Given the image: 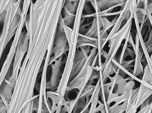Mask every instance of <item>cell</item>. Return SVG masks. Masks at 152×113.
<instances>
[{"label": "cell", "instance_id": "obj_1", "mask_svg": "<svg viewBox=\"0 0 152 113\" xmlns=\"http://www.w3.org/2000/svg\"><path fill=\"white\" fill-rule=\"evenodd\" d=\"M28 34L22 32L14 56L12 75L8 81L14 87L23 58L27 53L28 45Z\"/></svg>", "mask_w": 152, "mask_h": 113}, {"label": "cell", "instance_id": "obj_2", "mask_svg": "<svg viewBox=\"0 0 152 113\" xmlns=\"http://www.w3.org/2000/svg\"><path fill=\"white\" fill-rule=\"evenodd\" d=\"M129 0H126L124 8L122 10L121 12L119 14V17L114 25L104 43L101 47V51L103 49L107 43L110 39L111 36L117 32L119 30L120 27L122 22L126 20V22L129 20L132 13L130 12V6L128 4Z\"/></svg>", "mask_w": 152, "mask_h": 113}, {"label": "cell", "instance_id": "obj_3", "mask_svg": "<svg viewBox=\"0 0 152 113\" xmlns=\"http://www.w3.org/2000/svg\"><path fill=\"white\" fill-rule=\"evenodd\" d=\"M132 5L133 10L134 18V20L135 26L137 29V33L138 35L139 43H140L141 48L142 49L144 53V55L146 59L148 66L151 71L152 72V59H151L149 54L147 52L144 41L143 39V38L141 34L140 25L138 23L135 12V9L137 8L136 3L135 2L132 3Z\"/></svg>", "mask_w": 152, "mask_h": 113}, {"label": "cell", "instance_id": "obj_4", "mask_svg": "<svg viewBox=\"0 0 152 113\" xmlns=\"http://www.w3.org/2000/svg\"><path fill=\"white\" fill-rule=\"evenodd\" d=\"M14 87L5 79L0 87V97L7 106V109L12 98Z\"/></svg>", "mask_w": 152, "mask_h": 113}, {"label": "cell", "instance_id": "obj_5", "mask_svg": "<svg viewBox=\"0 0 152 113\" xmlns=\"http://www.w3.org/2000/svg\"><path fill=\"white\" fill-rule=\"evenodd\" d=\"M125 0H96L98 9L101 11L106 10L117 4L125 2Z\"/></svg>", "mask_w": 152, "mask_h": 113}, {"label": "cell", "instance_id": "obj_6", "mask_svg": "<svg viewBox=\"0 0 152 113\" xmlns=\"http://www.w3.org/2000/svg\"><path fill=\"white\" fill-rule=\"evenodd\" d=\"M132 22V21L130 23L126 30L121 36L115 49H114L109 60L107 62L106 65L104 68H106L108 67L111 62V60L116 55V53H117L119 48L120 47L122 41L124 39H126L128 34L131 32Z\"/></svg>", "mask_w": 152, "mask_h": 113}, {"label": "cell", "instance_id": "obj_7", "mask_svg": "<svg viewBox=\"0 0 152 113\" xmlns=\"http://www.w3.org/2000/svg\"><path fill=\"white\" fill-rule=\"evenodd\" d=\"M79 1L66 0L63 7L70 13L75 15Z\"/></svg>", "mask_w": 152, "mask_h": 113}, {"label": "cell", "instance_id": "obj_8", "mask_svg": "<svg viewBox=\"0 0 152 113\" xmlns=\"http://www.w3.org/2000/svg\"><path fill=\"white\" fill-rule=\"evenodd\" d=\"M121 36H117L113 38L110 39L108 40V47H110V49L105 58V61L107 62L110 57Z\"/></svg>", "mask_w": 152, "mask_h": 113}, {"label": "cell", "instance_id": "obj_9", "mask_svg": "<svg viewBox=\"0 0 152 113\" xmlns=\"http://www.w3.org/2000/svg\"><path fill=\"white\" fill-rule=\"evenodd\" d=\"M97 24L96 16L93 17L90 28L84 35L88 37L97 38Z\"/></svg>", "mask_w": 152, "mask_h": 113}, {"label": "cell", "instance_id": "obj_10", "mask_svg": "<svg viewBox=\"0 0 152 113\" xmlns=\"http://www.w3.org/2000/svg\"><path fill=\"white\" fill-rule=\"evenodd\" d=\"M12 62L8 59H5L0 72V87L9 69Z\"/></svg>", "mask_w": 152, "mask_h": 113}, {"label": "cell", "instance_id": "obj_11", "mask_svg": "<svg viewBox=\"0 0 152 113\" xmlns=\"http://www.w3.org/2000/svg\"><path fill=\"white\" fill-rule=\"evenodd\" d=\"M99 19L102 26L103 30L100 34L101 38L109 29L113 26L114 24L112 23L105 16L99 17Z\"/></svg>", "mask_w": 152, "mask_h": 113}, {"label": "cell", "instance_id": "obj_12", "mask_svg": "<svg viewBox=\"0 0 152 113\" xmlns=\"http://www.w3.org/2000/svg\"><path fill=\"white\" fill-rule=\"evenodd\" d=\"M135 10L138 23L139 24L141 23L140 27L141 31L146 17V12L142 8H136Z\"/></svg>", "mask_w": 152, "mask_h": 113}, {"label": "cell", "instance_id": "obj_13", "mask_svg": "<svg viewBox=\"0 0 152 113\" xmlns=\"http://www.w3.org/2000/svg\"><path fill=\"white\" fill-rule=\"evenodd\" d=\"M142 80L148 84L152 85V72L151 71L148 65L144 68Z\"/></svg>", "mask_w": 152, "mask_h": 113}, {"label": "cell", "instance_id": "obj_14", "mask_svg": "<svg viewBox=\"0 0 152 113\" xmlns=\"http://www.w3.org/2000/svg\"><path fill=\"white\" fill-rule=\"evenodd\" d=\"M10 0H0V21L4 17L6 9Z\"/></svg>", "mask_w": 152, "mask_h": 113}, {"label": "cell", "instance_id": "obj_15", "mask_svg": "<svg viewBox=\"0 0 152 113\" xmlns=\"http://www.w3.org/2000/svg\"><path fill=\"white\" fill-rule=\"evenodd\" d=\"M130 33L128 34L126 38L125 39V43L123 46L121 52L120 56L119 63L121 65V64L123 60L124 54L126 50V49L127 47V45L128 44V41Z\"/></svg>", "mask_w": 152, "mask_h": 113}, {"label": "cell", "instance_id": "obj_16", "mask_svg": "<svg viewBox=\"0 0 152 113\" xmlns=\"http://www.w3.org/2000/svg\"><path fill=\"white\" fill-rule=\"evenodd\" d=\"M135 59H132L128 61L123 60L121 65L125 68L129 67H134V64L132 63L134 62Z\"/></svg>", "mask_w": 152, "mask_h": 113}, {"label": "cell", "instance_id": "obj_17", "mask_svg": "<svg viewBox=\"0 0 152 113\" xmlns=\"http://www.w3.org/2000/svg\"><path fill=\"white\" fill-rule=\"evenodd\" d=\"M7 108L0 97V112L5 113V111H7Z\"/></svg>", "mask_w": 152, "mask_h": 113}, {"label": "cell", "instance_id": "obj_18", "mask_svg": "<svg viewBox=\"0 0 152 113\" xmlns=\"http://www.w3.org/2000/svg\"><path fill=\"white\" fill-rule=\"evenodd\" d=\"M122 10H121L119 11L113 12H111L110 13H102V14H98V15L99 17H101V16H112L114 15H119L121 13V12Z\"/></svg>", "mask_w": 152, "mask_h": 113}, {"label": "cell", "instance_id": "obj_19", "mask_svg": "<svg viewBox=\"0 0 152 113\" xmlns=\"http://www.w3.org/2000/svg\"><path fill=\"white\" fill-rule=\"evenodd\" d=\"M128 43H129V44H130L132 46V47H133L134 50V51L135 48V44H134L133 41L131 32L129 34V37Z\"/></svg>", "mask_w": 152, "mask_h": 113}, {"label": "cell", "instance_id": "obj_20", "mask_svg": "<svg viewBox=\"0 0 152 113\" xmlns=\"http://www.w3.org/2000/svg\"><path fill=\"white\" fill-rule=\"evenodd\" d=\"M144 43L146 47L152 44V30L150 32L147 41Z\"/></svg>", "mask_w": 152, "mask_h": 113}, {"label": "cell", "instance_id": "obj_21", "mask_svg": "<svg viewBox=\"0 0 152 113\" xmlns=\"http://www.w3.org/2000/svg\"><path fill=\"white\" fill-rule=\"evenodd\" d=\"M126 50L128 52L129 55L131 57L132 59H135V54L134 50L133 51L129 48L127 47L126 48Z\"/></svg>", "mask_w": 152, "mask_h": 113}, {"label": "cell", "instance_id": "obj_22", "mask_svg": "<svg viewBox=\"0 0 152 113\" xmlns=\"http://www.w3.org/2000/svg\"><path fill=\"white\" fill-rule=\"evenodd\" d=\"M146 16L148 19L149 20L150 22L151 23V24L152 25V16H151V14L149 10L148 7H147L146 10Z\"/></svg>", "mask_w": 152, "mask_h": 113}, {"label": "cell", "instance_id": "obj_23", "mask_svg": "<svg viewBox=\"0 0 152 113\" xmlns=\"http://www.w3.org/2000/svg\"><path fill=\"white\" fill-rule=\"evenodd\" d=\"M144 55V53L142 49L141 48L139 47L138 51V59L141 61Z\"/></svg>", "mask_w": 152, "mask_h": 113}, {"label": "cell", "instance_id": "obj_24", "mask_svg": "<svg viewBox=\"0 0 152 113\" xmlns=\"http://www.w3.org/2000/svg\"><path fill=\"white\" fill-rule=\"evenodd\" d=\"M140 62L142 66L143 65L145 67L147 65H148L147 60L144 55L142 57L141 60L140 61Z\"/></svg>", "mask_w": 152, "mask_h": 113}, {"label": "cell", "instance_id": "obj_25", "mask_svg": "<svg viewBox=\"0 0 152 113\" xmlns=\"http://www.w3.org/2000/svg\"><path fill=\"white\" fill-rule=\"evenodd\" d=\"M152 44H151L147 47H146V48L147 52L148 54H151L152 52Z\"/></svg>", "mask_w": 152, "mask_h": 113}, {"label": "cell", "instance_id": "obj_26", "mask_svg": "<svg viewBox=\"0 0 152 113\" xmlns=\"http://www.w3.org/2000/svg\"><path fill=\"white\" fill-rule=\"evenodd\" d=\"M144 8V4L143 2V0H140V2L137 8Z\"/></svg>", "mask_w": 152, "mask_h": 113}, {"label": "cell", "instance_id": "obj_27", "mask_svg": "<svg viewBox=\"0 0 152 113\" xmlns=\"http://www.w3.org/2000/svg\"><path fill=\"white\" fill-rule=\"evenodd\" d=\"M119 16V15H118L115 16L113 20L111 22L112 23L115 24V23L117 19H118Z\"/></svg>", "mask_w": 152, "mask_h": 113}, {"label": "cell", "instance_id": "obj_28", "mask_svg": "<svg viewBox=\"0 0 152 113\" xmlns=\"http://www.w3.org/2000/svg\"><path fill=\"white\" fill-rule=\"evenodd\" d=\"M127 47H132V46L131 45H130V44H127Z\"/></svg>", "mask_w": 152, "mask_h": 113}]
</instances>
